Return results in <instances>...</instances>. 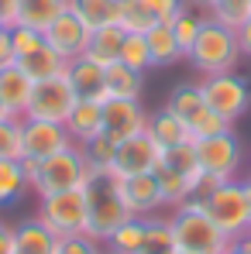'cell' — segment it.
I'll list each match as a JSON object with an SVG mask.
<instances>
[{
  "instance_id": "6da1fadb",
  "label": "cell",
  "mask_w": 251,
  "mask_h": 254,
  "mask_svg": "<svg viewBox=\"0 0 251 254\" xmlns=\"http://www.w3.org/2000/svg\"><path fill=\"white\" fill-rule=\"evenodd\" d=\"M168 227L175 237V251L182 254H227V248H231V237L213 223L203 199H196V196L172 206Z\"/></svg>"
},
{
  "instance_id": "7a4b0ae2",
  "label": "cell",
  "mask_w": 251,
  "mask_h": 254,
  "mask_svg": "<svg viewBox=\"0 0 251 254\" xmlns=\"http://www.w3.org/2000/svg\"><path fill=\"white\" fill-rule=\"evenodd\" d=\"M186 59H189V65L200 69L203 76L234 72V65H238V59H241L238 31L227 28V24H220V21H213L207 14L203 24H200V35H196L193 48L186 52Z\"/></svg>"
},
{
  "instance_id": "3957f363",
  "label": "cell",
  "mask_w": 251,
  "mask_h": 254,
  "mask_svg": "<svg viewBox=\"0 0 251 254\" xmlns=\"http://www.w3.org/2000/svg\"><path fill=\"white\" fill-rule=\"evenodd\" d=\"M86 199H89V220H86V234L100 244H107V237L131 220L124 196L117 189V175L114 172H93V179L86 182Z\"/></svg>"
},
{
  "instance_id": "277c9868",
  "label": "cell",
  "mask_w": 251,
  "mask_h": 254,
  "mask_svg": "<svg viewBox=\"0 0 251 254\" xmlns=\"http://www.w3.org/2000/svg\"><path fill=\"white\" fill-rule=\"evenodd\" d=\"M38 220L62 241L73 234H86V220H89V199L83 189H66V192H52L38 196Z\"/></svg>"
},
{
  "instance_id": "5b68a950",
  "label": "cell",
  "mask_w": 251,
  "mask_h": 254,
  "mask_svg": "<svg viewBox=\"0 0 251 254\" xmlns=\"http://www.w3.org/2000/svg\"><path fill=\"white\" fill-rule=\"evenodd\" d=\"M89 179H93V169L86 162L83 148L73 144V148L38 162V179H35L31 189L38 196H52V192H66V189H83Z\"/></svg>"
},
{
  "instance_id": "8992f818",
  "label": "cell",
  "mask_w": 251,
  "mask_h": 254,
  "mask_svg": "<svg viewBox=\"0 0 251 254\" xmlns=\"http://www.w3.org/2000/svg\"><path fill=\"white\" fill-rule=\"evenodd\" d=\"M203 206H207V213L213 216V223H217L231 241L251 234L248 199H245V186H241L238 179H227V182H220L213 192H207V196H203Z\"/></svg>"
},
{
  "instance_id": "52a82bcc",
  "label": "cell",
  "mask_w": 251,
  "mask_h": 254,
  "mask_svg": "<svg viewBox=\"0 0 251 254\" xmlns=\"http://www.w3.org/2000/svg\"><path fill=\"white\" fill-rule=\"evenodd\" d=\"M76 89L69 83V76H55V79H42L31 89V100H28V114L31 121H52V124H66V117L73 114L76 107Z\"/></svg>"
},
{
  "instance_id": "ba28073f",
  "label": "cell",
  "mask_w": 251,
  "mask_h": 254,
  "mask_svg": "<svg viewBox=\"0 0 251 254\" xmlns=\"http://www.w3.org/2000/svg\"><path fill=\"white\" fill-rule=\"evenodd\" d=\"M203 103H207L213 114L227 117L231 124L238 117H245L251 107V93H248V83L234 72H220V76H203Z\"/></svg>"
},
{
  "instance_id": "9c48e42d",
  "label": "cell",
  "mask_w": 251,
  "mask_h": 254,
  "mask_svg": "<svg viewBox=\"0 0 251 254\" xmlns=\"http://www.w3.org/2000/svg\"><path fill=\"white\" fill-rule=\"evenodd\" d=\"M162 151L166 148H159V141L148 134V130H141V134H134V137H127L117 144V151H114V175L117 179H124V175H152V172H159L162 165Z\"/></svg>"
},
{
  "instance_id": "30bf717a",
  "label": "cell",
  "mask_w": 251,
  "mask_h": 254,
  "mask_svg": "<svg viewBox=\"0 0 251 254\" xmlns=\"http://www.w3.org/2000/svg\"><path fill=\"white\" fill-rule=\"evenodd\" d=\"M196 144V158H200V169L207 175H220V179H234L241 169V141L234 137V130H224V134H213V137H200L193 141Z\"/></svg>"
},
{
  "instance_id": "8fae6325",
  "label": "cell",
  "mask_w": 251,
  "mask_h": 254,
  "mask_svg": "<svg viewBox=\"0 0 251 254\" xmlns=\"http://www.w3.org/2000/svg\"><path fill=\"white\" fill-rule=\"evenodd\" d=\"M21 130H24V158H35L45 162L66 148H73V137L66 124H52V121H31V117H21Z\"/></svg>"
},
{
  "instance_id": "7c38bea8",
  "label": "cell",
  "mask_w": 251,
  "mask_h": 254,
  "mask_svg": "<svg viewBox=\"0 0 251 254\" xmlns=\"http://www.w3.org/2000/svg\"><path fill=\"white\" fill-rule=\"evenodd\" d=\"M145 124H148V114L141 110V100H117V96H110L103 103V134L114 144L141 134Z\"/></svg>"
},
{
  "instance_id": "4fadbf2b",
  "label": "cell",
  "mask_w": 251,
  "mask_h": 254,
  "mask_svg": "<svg viewBox=\"0 0 251 254\" xmlns=\"http://www.w3.org/2000/svg\"><path fill=\"white\" fill-rule=\"evenodd\" d=\"M89 28H86L83 21L76 17V14H62L55 24H48L45 28V45L52 48V52H59L66 62H73V59H80L86 52V45H89Z\"/></svg>"
},
{
  "instance_id": "5bb4252c",
  "label": "cell",
  "mask_w": 251,
  "mask_h": 254,
  "mask_svg": "<svg viewBox=\"0 0 251 254\" xmlns=\"http://www.w3.org/2000/svg\"><path fill=\"white\" fill-rule=\"evenodd\" d=\"M117 189L124 196L131 216H155V210H162V192H159L155 172L152 175H124V179H117Z\"/></svg>"
},
{
  "instance_id": "9a60e30c",
  "label": "cell",
  "mask_w": 251,
  "mask_h": 254,
  "mask_svg": "<svg viewBox=\"0 0 251 254\" xmlns=\"http://www.w3.org/2000/svg\"><path fill=\"white\" fill-rule=\"evenodd\" d=\"M66 76H69V83H73L80 100H96V103L110 100V93H107V69L96 65V62H89L86 55L73 59L66 65Z\"/></svg>"
},
{
  "instance_id": "2e32d148",
  "label": "cell",
  "mask_w": 251,
  "mask_h": 254,
  "mask_svg": "<svg viewBox=\"0 0 251 254\" xmlns=\"http://www.w3.org/2000/svg\"><path fill=\"white\" fill-rule=\"evenodd\" d=\"M31 89H35V79H31L17 62H10V65L0 69V100H3V107H7L14 117H24V114H28Z\"/></svg>"
},
{
  "instance_id": "e0dca14e",
  "label": "cell",
  "mask_w": 251,
  "mask_h": 254,
  "mask_svg": "<svg viewBox=\"0 0 251 254\" xmlns=\"http://www.w3.org/2000/svg\"><path fill=\"white\" fill-rule=\"evenodd\" d=\"M10 254H59V237L38 216H28L14 227V251Z\"/></svg>"
},
{
  "instance_id": "ac0fdd59",
  "label": "cell",
  "mask_w": 251,
  "mask_h": 254,
  "mask_svg": "<svg viewBox=\"0 0 251 254\" xmlns=\"http://www.w3.org/2000/svg\"><path fill=\"white\" fill-rule=\"evenodd\" d=\"M66 130H69V137H73L76 148H83L86 141H93L103 130V103H96V100H76L73 114L66 117Z\"/></svg>"
},
{
  "instance_id": "d6986e66",
  "label": "cell",
  "mask_w": 251,
  "mask_h": 254,
  "mask_svg": "<svg viewBox=\"0 0 251 254\" xmlns=\"http://www.w3.org/2000/svg\"><path fill=\"white\" fill-rule=\"evenodd\" d=\"M127 31L121 24H103V28H96L93 35H89V45H86V59L89 62H96V65H114L117 59H121V45H124Z\"/></svg>"
},
{
  "instance_id": "ffe728a7",
  "label": "cell",
  "mask_w": 251,
  "mask_h": 254,
  "mask_svg": "<svg viewBox=\"0 0 251 254\" xmlns=\"http://www.w3.org/2000/svg\"><path fill=\"white\" fill-rule=\"evenodd\" d=\"M145 130L159 141V148H172V144H182V141H193V134H189V124L182 121V117H175L168 107H162L159 114H152L148 117V124Z\"/></svg>"
},
{
  "instance_id": "44dd1931",
  "label": "cell",
  "mask_w": 251,
  "mask_h": 254,
  "mask_svg": "<svg viewBox=\"0 0 251 254\" xmlns=\"http://www.w3.org/2000/svg\"><path fill=\"white\" fill-rule=\"evenodd\" d=\"M66 14V0H17V24L45 31Z\"/></svg>"
},
{
  "instance_id": "7402d4cb",
  "label": "cell",
  "mask_w": 251,
  "mask_h": 254,
  "mask_svg": "<svg viewBox=\"0 0 251 254\" xmlns=\"http://www.w3.org/2000/svg\"><path fill=\"white\" fill-rule=\"evenodd\" d=\"M66 10L76 14L89 31L103 24H117V0H66Z\"/></svg>"
},
{
  "instance_id": "603a6c76",
  "label": "cell",
  "mask_w": 251,
  "mask_h": 254,
  "mask_svg": "<svg viewBox=\"0 0 251 254\" xmlns=\"http://www.w3.org/2000/svg\"><path fill=\"white\" fill-rule=\"evenodd\" d=\"M35 83H42V79H55V76H66V59L59 55V52H52L48 45L45 48H38V52H31V55H24V59H14Z\"/></svg>"
},
{
  "instance_id": "cb8c5ba5",
  "label": "cell",
  "mask_w": 251,
  "mask_h": 254,
  "mask_svg": "<svg viewBox=\"0 0 251 254\" xmlns=\"http://www.w3.org/2000/svg\"><path fill=\"white\" fill-rule=\"evenodd\" d=\"M155 182H159V192H162V206H179V203L193 199V192H196V182L189 175H182V172H175V169H166V165H159Z\"/></svg>"
},
{
  "instance_id": "d4e9b609",
  "label": "cell",
  "mask_w": 251,
  "mask_h": 254,
  "mask_svg": "<svg viewBox=\"0 0 251 254\" xmlns=\"http://www.w3.org/2000/svg\"><path fill=\"white\" fill-rule=\"evenodd\" d=\"M117 24L127 35H148L159 24V17L145 0H117Z\"/></svg>"
},
{
  "instance_id": "484cf974",
  "label": "cell",
  "mask_w": 251,
  "mask_h": 254,
  "mask_svg": "<svg viewBox=\"0 0 251 254\" xmlns=\"http://www.w3.org/2000/svg\"><path fill=\"white\" fill-rule=\"evenodd\" d=\"M107 93L117 100H141V72L117 59L114 65H107Z\"/></svg>"
},
{
  "instance_id": "4316f807",
  "label": "cell",
  "mask_w": 251,
  "mask_h": 254,
  "mask_svg": "<svg viewBox=\"0 0 251 254\" xmlns=\"http://www.w3.org/2000/svg\"><path fill=\"white\" fill-rule=\"evenodd\" d=\"M28 192H31V182L24 179L21 162H7V158H0V206L21 203Z\"/></svg>"
},
{
  "instance_id": "83f0119b",
  "label": "cell",
  "mask_w": 251,
  "mask_h": 254,
  "mask_svg": "<svg viewBox=\"0 0 251 254\" xmlns=\"http://www.w3.org/2000/svg\"><path fill=\"white\" fill-rule=\"evenodd\" d=\"M145 244V216H131L107 237V254H138Z\"/></svg>"
},
{
  "instance_id": "f1b7e54d",
  "label": "cell",
  "mask_w": 251,
  "mask_h": 254,
  "mask_svg": "<svg viewBox=\"0 0 251 254\" xmlns=\"http://www.w3.org/2000/svg\"><path fill=\"white\" fill-rule=\"evenodd\" d=\"M138 254H175V237L168 216H145V244Z\"/></svg>"
},
{
  "instance_id": "f546056e",
  "label": "cell",
  "mask_w": 251,
  "mask_h": 254,
  "mask_svg": "<svg viewBox=\"0 0 251 254\" xmlns=\"http://www.w3.org/2000/svg\"><path fill=\"white\" fill-rule=\"evenodd\" d=\"M145 38H148V48H152V65H172L175 59H186L168 24H155Z\"/></svg>"
},
{
  "instance_id": "4dcf8cb0",
  "label": "cell",
  "mask_w": 251,
  "mask_h": 254,
  "mask_svg": "<svg viewBox=\"0 0 251 254\" xmlns=\"http://www.w3.org/2000/svg\"><path fill=\"white\" fill-rule=\"evenodd\" d=\"M166 107L175 114V117H182V121L189 124V121H193V117L207 107V103H203V89H200V83H182V86H175Z\"/></svg>"
},
{
  "instance_id": "1f68e13d",
  "label": "cell",
  "mask_w": 251,
  "mask_h": 254,
  "mask_svg": "<svg viewBox=\"0 0 251 254\" xmlns=\"http://www.w3.org/2000/svg\"><path fill=\"white\" fill-rule=\"evenodd\" d=\"M162 165H166V169L182 172V175H189L193 182H200V175H203L200 158H196V144H193V141H182V144L166 148V151H162Z\"/></svg>"
},
{
  "instance_id": "d6a6232c",
  "label": "cell",
  "mask_w": 251,
  "mask_h": 254,
  "mask_svg": "<svg viewBox=\"0 0 251 254\" xmlns=\"http://www.w3.org/2000/svg\"><path fill=\"white\" fill-rule=\"evenodd\" d=\"M0 158H7V162H21V158H24V130H21V117L0 121Z\"/></svg>"
},
{
  "instance_id": "836d02e7",
  "label": "cell",
  "mask_w": 251,
  "mask_h": 254,
  "mask_svg": "<svg viewBox=\"0 0 251 254\" xmlns=\"http://www.w3.org/2000/svg\"><path fill=\"white\" fill-rule=\"evenodd\" d=\"M114 151H117V144L100 130L93 141H86L83 144V155H86V162H89V169L93 172H110L114 169Z\"/></svg>"
},
{
  "instance_id": "e575fe53",
  "label": "cell",
  "mask_w": 251,
  "mask_h": 254,
  "mask_svg": "<svg viewBox=\"0 0 251 254\" xmlns=\"http://www.w3.org/2000/svg\"><path fill=\"white\" fill-rule=\"evenodd\" d=\"M203 17L207 14H200V10H193V7H186L168 28H172V35H175V42H179V48H182V55L193 48V42H196V35H200V24H203Z\"/></svg>"
},
{
  "instance_id": "d590c367",
  "label": "cell",
  "mask_w": 251,
  "mask_h": 254,
  "mask_svg": "<svg viewBox=\"0 0 251 254\" xmlns=\"http://www.w3.org/2000/svg\"><path fill=\"white\" fill-rule=\"evenodd\" d=\"M121 62L131 65V69H138V72L152 69V48H148V38H145V35H127L124 45H121Z\"/></svg>"
},
{
  "instance_id": "8d00e7d4",
  "label": "cell",
  "mask_w": 251,
  "mask_h": 254,
  "mask_svg": "<svg viewBox=\"0 0 251 254\" xmlns=\"http://www.w3.org/2000/svg\"><path fill=\"white\" fill-rule=\"evenodd\" d=\"M210 17L238 31V28L251 17V0H217V7L210 10Z\"/></svg>"
},
{
  "instance_id": "74e56055",
  "label": "cell",
  "mask_w": 251,
  "mask_h": 254,
  "mask_svg": "<svg viewBox=\"0 0 251 254\" xmlns=\"http://www.w3.org/2000/svg\"><path fill=\"white\" fill-rule=\"evenodd\" d=\"M224 130H231V121L220 117V114H213L210 107H203V110L189 121V134H193V141H200V137H213V134H224Z\"/></svg>"
},
{
  "instance_id": "f35d334b",
  "label": "cell",
  "mask_w": 251,
  "mask_h": 254,
  "mask_svg": "<svg viewBox=\"0 0 251 254\" xmlns=\"http://www.w3.org/2000/svg\"><path fill=\"white\" fill-rule=\"evenodd\" d=\"M10 48H14V59H24V55L45 48V31L24 28V24H14V28H10Z\"/></svg>"
},
{
  "instance_id": "ab89813d",
  "label": "cell",
  "mask_w": 251,
  "mask_h": 254,
  "mask_svg": "<svg viewBox=\"0 0 251 254\" xmlns=\"http://www.w3.org/2000/svg\"><path fill=\"white\" fill-rule=\"evenodd\" d=\"M59 254H107V248L100 241H93L89 234H73L59 241Z\"/></svg>"
},
{
  "instance_id": "60d3db41",
  "label": "cell",
  "mask_w": 251,
  "mask_h": 254,
  "mask_svg": "<svg viewBox=\"0 0 251 254\" xmlns=\"http://www.w3.org/2000/svg\"><path fill=\"white\" fill-rule=\"evenodd\" d=\"M145 3H148V7L155 10L159 24H172V21H175V17H179V14H182V10L189 7L186 0H145Z\"/></svg>"
},
{
  "instance_id": "b9f144b4",
  "label": "cell",
  "mask_w": 251,
  "mask_h": 254,
  "mask_svg": "<svg viewBox=\"0 0 251 254\" xmlns=\"http://www.w3.org/2000/svg\"><path fill=\"white\" fill-rule=\"evenodd\" d=\"M17 24V0H0V28Z\"/></svg>"
},
{
  "instance_id": "7bdbcfd3",
  "label": "cell",
  "mask_w": 251,
  "mask_h": 254,
  "mask_svg": "<svg viewBox=\"0 0 251 254\" xmlns=\"http://www.w3.org/2000/svg\"><path fill=\"white\" fill-rule=\"evenodd\" d=\"M14 62V48H10V28H0V69Z\"/></svg>"
},
{
  "instance_id": "ee69618b",
  "label": "cell",
  "mask_w": 251,
  "mask_h": 254,
  "mask_svg": "<svg viewBox=\"0 0 251 254\" xmlns=\"http://www.w3.org/2000/svg\"><path fill=\"white\" fill-rule=\"evenodd\" d=\"M238 45H241V55H248V59H251V17L238 28Z\"/></svg>"
},
{
  "instance_id": "f6af8a7d",
  "label": "cell",
  "mask_w": 251,
  "mask_h": 254,
  "mask_svg": "<svg viewBox=\"0 0 251 254\" xmlns=\"http://www.w3.org/2000/svg\"><path fill=\"white\" fill-rule=\"evenodd\" d=\"M10 251H14V227L0 223V254H10Z\"/></svg>"
},
{
  "instance_id": "bcb514c9",
  "label": "cell",
  "mask_w": 251,
  "mask_h": 254,
  "mask_svg": "<svg viewBox=\"0 0 251 254\" xmlns=\"http://www.w3.org/2000/svg\"><path fill=\"white\" fill-rule=\"evenodd\" d=\"M227 254H251V234H245V237H238V241H231V248H227Z\"/></svg>"
},
{
  "instance_id": "7dc6e473",
  "label": "cell",
  "mask_w": 251,
  "mask_h": 254,
  "mask_svg": "<svg viewBox=\"0 0 251 254\" xmlns=\"http://www.w3.org/2000/svg\"><path fill=\"white\" fill-rule=\"evenodd\" d=\"M21 172H24V179L35 186V179H38V162H35V158H21Z\"/></svg>"
},
{
  "instance_id": "c3c4849f",
  "label": "cell",
  "mask_w": 251,
  "mask_h": 254,
  "mask_svg": "<svg viewBox=\"0 0 251 254\" xmlns=\"http://www.w3.org/2000/svg\"><path fill=\"white\" fill-rule=\"evenodd\" d=\"M189 3H193V7H196V10H213V7H217V0H189Z\"/></svg>"
},
{
  "instance_id": "681fc988",
  "label": "cell",
  "mask_w": 251,
  "mask_h": 254,
  "mask_svg": "<svg viewBox=\"0 0 251 254\" xmlns=\"http://www.w3.org/2000/svg\"><path fill=\"white\" fill-rule=\"evenodd\" d=\"M241 186H245V199H248V213H251V175L241 182Z\"/></svg>"
},
{
  "instance_id": "f907efd6",
  "label": "cell",
  "mask_w": 251,
  "mask_h": 254,
  "mask_svg": "<svg viewBox=\"0 0 251 254\" xmlns=\"http://www.w3.org/2000/svg\"><path fill=\"white\" fill-rule=\"evenodd\" d=\"M10 117H14V114H10V110L3 107V100H0V121H10Z\"/></svg>"
},
{
  "instance_id": "816d5d0a",
  "label": "cell",
  "mask_w": 251,
  "mask_h": 254,
  "mask_svg": "<svg viewBox=\"0 0 251 254\" xmlns=\"http://www.w3.org/2000/svg\"><path fill=\"white\" fill-rule=\"evenodd\" d=\"M175 254H182V251H175Z\"/></svg>"
}]
</instances>
